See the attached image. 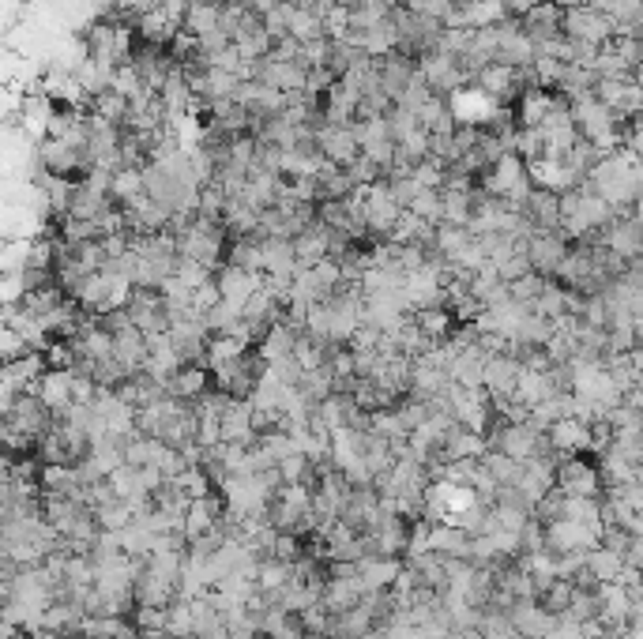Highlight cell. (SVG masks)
<instances>
[{
    "label": "cell",
    "instance_id": "cb8c5ba5",
    "mask_svg": "<svg viewBox=\"0 0 643 639\" xmlns=\"http://www.w3.org/2000/svg\"><path fill=\"white\" fill-rule=\"evenodd\" d=\"M482 463H486V470L501 485H519L523 482V474H527V463H519V459H512V455H504V452H486Z\"/></svg>",
    "mask_w": 643,
    "mask_h": 639
},
{
    "label": "cell",
    "instance_id": "484cf974",
    "mask_svg": "<svg viewBox=\"0 0 643 639\" xmlns=\"http://www.w3.org/2000/svg\"><path fill=\"white\" fill-rule=\"evenodd\" d=\"M301 624H305V632H320V636H331V628H335V613H331L324 602H316L309 606L305 613H298Z\"/></svg>",
    "mask_w": 643,
    "mask_h": 639
},
{
    "label": "cell",
    "instance_id": "5b68a950",
    "mask_svg": "<svg viewBox=\"0 0 643 639\" xmlns=\"http://www.w3.org/2000/svg\"><path fill=\"white\" fill-rule=\"evenodd\" d=\"M549 444L557 448V452L565 455H587L591 452V440H595V429H591V421L583 418V414H565V418H557L553 425L546 429Z\"/></svg>",
    "mask_w": 643,
    "mask_h": 639
},
{
    "label": "cell",
    "instance_id": "f546056e",
    "mask_svg": "<svg viewBox=\"0 0 643 639\" xmlns=\"http://www.w3.org/2000/svg\"><path fill=\"white\" fill-rule=\"evenodd\" d=\"M256 639H279V636H267V632H260V636H256Z\"/></svg>",
    "mask_w": 643,
    "mask_h": 639
},
{
    "label": "cell",
    "instance_id": "277c9868",
    "mask_svg": "<svg viewBox=\"0 0 643 639\" xmlns=\"http://www.w3.org/2000/svg\"><path fill=\"white\" fill-rule=\"evenodd\" d=\"M557 489H565L568 497H602L606 482H602V470L598 463H591L587 455H568L561 470H557Z\"/></svg>",
    "mask_w": 643,
    "mask_h": 639
},
{
    "label": "cell",
    "instance_id": "9a60e30c",
    "mask_svg": "<svg viewBox=\"0 0 643 639\" xmlns=\"http://www.w3.org/2000/svg\"><path fill=\"white\" fill-rule=\"evenodd\" d=\"M34 395H38L53 414H64L68 406L76 403V395H72V373H64V369H49V373L38 380Z\"/></svg>",
    "mask_w": 643,
    "mask_h": 639
},
{
    "label": "cell",
    "instance_id": "7c38bea8",
    "mask_svg": "<svg viewBox=\"0 0 643 639\" xmlns=\"http://www.w3.org/2000/svg\"><path fill=\"white\" fill-rule=\"evenodd\" d=\"M331 241H335V230H331V226H324L320 219H316L301 237H294V252H298L301 271L316 267L320 260H331Z\"/></svg>",
    "mask_w": 643,
    "mask_h": 639
},
{
    "label": "cell",
    "instance_id": "ffe728a7",
    "mask_svg": "<svg viewBox=\"0 0 643 639\" xmlns=\"http://www.w3.org/2000/svg\"><path fill=\"white\" fill-rule=\"evenodd\" d=\"M403 564L407 561H392V557H365L361 561V579H365V587L369 591H388L399 572H403Z\"/></svg>",
    "mask_w": 643,
    "mask_h": 639
},
{
    "label": "cell",
    "instance_id": "603a6c76",
    "mask_svg": "<svg viewBox=\"0 0 643 639\" xmlns=\"http://www.w3.org/2000/svg\"><path fill=\"white\" fill-rule=\"evenodd\" d=\"M572 598H576V583L572 579H553L546 591L538 594L542 609H549L553 617H565L568 609H572Z\"/></svg>",
    "mask_w": 643,
    "mask_h": 639
},
{
    "label": "cell",
    "instance_id": "7a4b0ae2",
    "mask_svg": "<svg viewBox=\"0 0 643 639\" xmlns=\"http://www.w3.org/2000/svg\"><path fill=\"white\" fill-rule=\"evenodd\" d=\"M211 373H215V388L226 391L230 399H252L256 384H260L267 373V361L260 358V350H245L241 358L226 361V365L211 369Z\"/></svg>",
    "mask_w": 643,
    "mask_h": 639
},
{
    "label": "cell",
    "instance_id": "e0dca14e",
    "mask_svg": "<svg viewBox=\"0 0 643 639\" xmlns=\"http://www.w3.org/2000/svg\"><path fill=\"white\" fill-rule=\"evenodd\" d=\"M380 624L373 617V609L365 606H354L346 613H335V628H331V639H361V636H373Z\"/></svg>",
    "mask_w": 643,
    "mask_h": 639
},
{
    "label": "cell",
    "instance_id": "30bf717a",
    "mask_svg": "<svg viewBox=\"0 0 643 639\" xmlns=\"http://www.w3.org/2000/svg\"><path fill=\"white\" fill-rule=\"evenodd\" d=\"M215 286H219L222 301H230V305H249V297L264 286V275L260 271H245V267L237 264H222L215 271Z\"/></svg>",
    "mask_w": 643,
    "mask_h": 639
},
{
    "label": "cell",
    "instance_id": "44dd1931",
    "mask_svg": "<svg viewBox=\"0 0 643 639\" xmlns=\"http://www.w3.org/2000/svg\"><path fill=\"white\" fill-rule=\"evenodd\" d=\"M414 316V324L433 339V343H444V339H452V331L459 328V320H455L452 312L444 309V305H437V309H414L410 312Z\"/></svg>",
    "mask_w": 643,
    "mask_h": 639
},
{
    "label": "cell",
    "instance_id": "7402d4cb",
    "mask_svg": "<svg viewBox=\"0 0 643 639\" xmlns=\"http://www.w3.org/2000/svg\"><path fill=\"white\" fill-rule=\"evenodd\" d=\"M587 568L595 572L598 583H621V579H625L628 564H625V557H621V553L598 546V549H591V553H587Z\"/></svg>",
    "mask_w": 643,
    "mask_h": 639
},
{
    "label": "cell",
    "instance_id": "d4e9b609",
    "mask_svg": "<svg viewBox=\"0 0 643 639\" xmlns=\"http://www.w3.org/2000/svg\"><path fill=\"white\" fill-rule=\"evenodd\" d=\"M91 113H95L98 121H110V125L125 128V121H128V98H125V94H117V91L98 94L95 102H91Z\"/></svg>",
    "mask_w": 643,
    "mask_h": 639
},
{
    "label": "cell",
    "instance_id": "d6986e66",
    "mask_svg": "<svg viewBox=\"0 0 643 639\" xmlns=\"http://www.w3.org/2000/svg\"><path fill=\"white\" fill-rule=\"evenodd\" d=\"M185 31L200 42L207 34L222 31V8L219 4H211V0H192L189 4V16H185Z\"/></svg>",
    "mask_w": 643,
    "mask_h": 639
},
{
    "label": "cell",
    "instance_id": "ac0fdd59",
    "mask_svg": "<svg viewBox=\"0 0 643 639\" xmlns=\"http://www.w3.org/2000/svg\"><path fill=\"white\" fill-rule=\"evenodd\" d=\"M147 170V166H143ZM143 170H117L110 181V196L117 207H132L147 196V173Z\"/></svg>",
    "mask_w": 643,
    "mask_h": 639
},
{
    "label": "cell",
    "instance_id": "ba28073f",
    "mask_svg": "<svg viewBox=\"0 0 643 639\" xmlns=\"http://www.w3.org/2000/svg\"><path fill=\"white\" fill-rule=\"evenodd\" d=\"M519 27H523V34L531 38L534 46H546V42L565 34V8L557 0H538L531 12L519 19Z\"/></svg>",
    "mask_w": 643,
    "mask_h": 639
},
{
    "label": "cell",
    "instance_id": "5bb4252c",
    "mask_svg": "<svg viewBox=\"0 0 643 639\" xmlns=\"http://www.w3.org/2000/svg\"><path fill=\"white\" fill-rule=\"evenodd\" d=\"M256 429H252V403L249 399H234V406L222 414V444H241L252 448L256 444Z\"/></svg>",
    "mask_w": 643,
    "mask_h": 639
},
{
    "label": "cell",
    "instance_id": "f1b7e54d",
    "mask_svg": "<svg viewBox=\"0 0 643 639\" xmlns=\"http://www.w3.org/2000/svg\"><path fill=\"white\" fill-rule=\"evenodd\" d=\"M305 639H331V636H320V632H305Z\"/></svg>",
    "mask_w": 643,
    "mask_h": 639
},
{
    "label": "cell",
    "instance_id": "8992f818",
    "mask_svg": "<svg viewBox=\"0 0 643 639\" xmlns=\"http://www.w3.org/2000/svg\"><path fill=\"white\" fill-rule=\"evenodd\" d=\"M568 252H572V241L565 237V230L534 234L531 241H527L531 267L538 271V275H546V279H557V271H561V264L568 260Z\"/></svg>",
    "mask_w": 643,
    "mask_h": 639
},
{
    "label": "cell",
    "instance_id": "3957f363",
    "mask_svg": "<svg viewBox=\"0 0 643 639\" xmlns=\"http://www.w3.org/2000/svg\"><path fill=\"white\" fill-rule=\"evenodd\" d=\"M128 316H132V324H136L143 335H166L173 324L166 294H162V290H147V286H136V290H132Z\"/></svg>",
    "mask_w": 643,
    "mask_h": 639
},
{
    "label": "cell",
    "instance_id": "83f0119b",
    "mask_svg": "<svg viewBox=\"0 0 643 639\" xmlns=\"http://www.w3.org/2000/svg\"><path fill=\"white\" fill-rule=\"evenodd\" d=\"M215 305H222V294H219V286H215V279L204 282L200 290H192V309L200 312V316H207Z\"/></svg>",
    "mask_w": 643,
    "mask_h": 639
},
{
    "label": "cell",
    "instance_id": "8fae6325",
    "mask_svg": "<svg viewBox=\"0 0 643 639\" xmlns=\"http://www.w3.org/2000/svg\"><path fill=\"white\" fill-rule=\"evenodd\" d=\"M166 391H170L173 399H185V403H196V399H204L207 391L215 388V373L207 369V365H185V369H177L170 380H162Z\"/></svg>",
    "mask_w": 643,
    "mask_h": 639
},
{
    "label": "cell",
    "instance_id": "6da1fadb",
    "mask_svg": "<svg viewBox=\"0 0 643 639\" xmlns=\"http://www.w3.org/2000/svg\"><path fill=\"white\" fill-rule=\"evenodd\" d=\"M565 38L580 42V46L606 49L617 38V27L606 8H591V4H576L565 12Z\"/></svg>",
    "mask_w": 643,
    "mask_h": 639
},
{
    "label": "cell",
    "instance_id": "2e32d148",
    "mask_svg": "<svg viewBox=\"0 0 643 639\" xmlns=\"http://www.w3.org/2000/svg\"><path fill=\"white\" fill-rule=\"evenodd\" d=\"M512 624H516L519 636H527V639H546L549 632H553V624H557V617H553L549 609H542V602H519V606L512 609Z\"/></svg>",
    "mask_w": 643,
    "mask_h": 639
},
{
    "label": "cell",
    "instance_id": "9c48e42d",
    "mask_svg": "<svg viewBox=\"0 0 643 639\" xmlns=\"http://www.w3.org/2000/svg\"><path fill=\"white\" fill-rule=\"evenodd\" d=\"M320 151L328 158L331 166H354L361 158V132L358 125H328L320 132Z\"/></svg>",
    "mask_w": 643,
    "mask_h": 639
},
{
    "label": "cell",
    "instance_id": "52a82bcc",
    "mask_svg": "<svg viewBox=\"0 0 643 639\" xmlns=\"http://www.w3.org/2000/svg\"><path fill=\"white\" fill-rule=\"evenodd\" d=\"M519 215L531 222L534 234H553V230H561V192L534 185L531 196H527L523 207H519Z\"/></svg>",
    "mask_w": 643,
    "mask_h": 639
},
{
    "label": "cell",
    "instance_id": "4fadbf2b",
    "mask_svg": "<svg viewBox=\"0 0 643 639\" xmlns=\"http://www.w3.org/2000/svg\"><path fill=\"white\" fill-rule=\"evenodd\" d=\"M365 579L361 576H328V587H324V606L331 613H346V609H354L365 602Z\"/></svg>",
    "mask_w": 643,
    "mask_h": 639
},
{
    "label": "cell",
    "instance_id": "4316f807",
    "mask_svg": "<svg viewBox=\"0 0 643 639\" xmlns=\"http://www.w3.org/2000/svg\"><path fill=\"white\" fill-rule=\"evenodd\" d=\"M0 350H4V361H19L27 358V354H34L31 346H27V339L12 328H4V335H0Z\"/></svg>",
    "mask_w": 643,
    "mask_h": 639
}]
</instances>
